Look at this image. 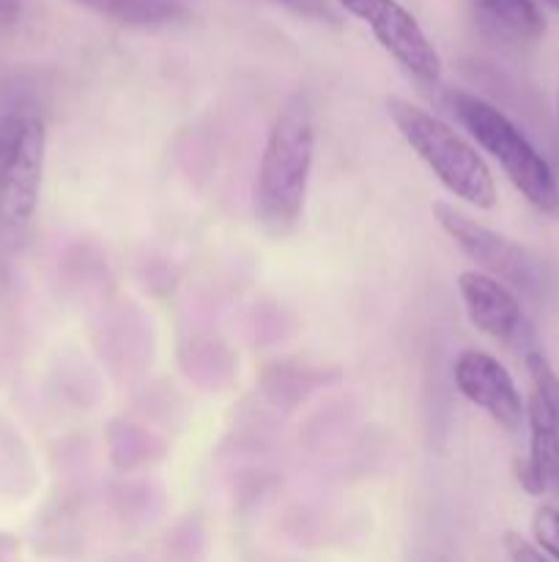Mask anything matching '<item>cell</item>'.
<instances>
[{
    "mask_svg": "<svg viewBox=\"0 0 559 562\" xmlns=\"http://www.w3.org/2000/svg\"><path fill=\"white\" fill-rule=\"evenodd\" d=\"M504 549H507L510 562H548L546 554L518 532H504Z\"/></svg>",
    "mask_w": 559,
    "mask_h": 562,
    "instance_id": "cell-14",
    "label": "cell"
},
{
    "mask_svg": "<svg viewBox=\"0 0 559 562\" xmlns=\"http://www.w3.org/2000/svg\"><path fill=\"white\" fill-rule=\"evenodd\" d=\"M47 130L44 121L25 113L0 176V263H11L27 245L42 192Z\"/></svg>",
    "mask_w": 559,
    "mask_h": 562,
    "instance_id": "cell-4",
    "label": "cell"
},
{
    "mask_svg": "<svg viewBox=\"0 0 559 562\" xmlns=\"http://www.w3.org/2000/svg\"><path fill=\"white\" fill-rule=\"evenodd\" d=\"M458 294L464 300L466 316L488 338L507 340L521 327V305L502 280L469 269L458 274Z\"/></svg>",
    "mask_w": 559,
    "mask_h": 562,
    "instance_id": "cell-8",
    "label": "cell"
},
{
    "mask_svg": "<svg viewBox=\"0 0 559 562\" xmlns=\"http://www.w3.org/2000/svg\"><path fill=\"white\" fill-rule=\"evenodd\" d=\"M316 157V124L307 99L290 97L274 115L255 181V217L272 236L296 228Z\"/></svg>",
    "mask_w": 559,
    "mask_h": 562,
    "instance_id": "cell-1",
    "label": "cell"
},
{
    "mask_svg": "<svg viewBox=\"0 0 559 562\" xmlns=\"http://www.w3.org/2000/svg\"><path fill=\"white\" fill-rule=\"evenodd\" d=\"M16 11H20V3H16V0H0V22L16 16Z\"/></svg>",
    "mask_w": 559,
    "mask_h": 562,
    "instance_id": "cell-15",
    "label": "cell"
},
{
    "mask_svg": "<svg viewBox=\"0 0 559 562\" xmlns=\"http://www.w3.org/2000/svg\"><path fill=\"white\" fill-rule=\"evenodd\" d=\"M557 110H559V102H557Z\"/></svg>",
    "mask_w": 559,
    "mask_h": 562,
    "instance_id": "cell-17",
    "label": "cell"
},
{
    "mask_svg": "<svg viewBox=\"0 0 559 562\" xmlns=\"http://www.w3.org/2000/svg\"><path fill=\"white\" fill-rule=\"evenodd\" d=\"M546 3H548V5H554V9L559 11V0H546Z\"/></svg>",
    "mask_w": 559,
    "mask_h": 562,
    "instance_id": "cell-16",
    "label": "cell"
},
{
    "mask_svg": "<svg viewBox=\"0 0 559 562\" xmlns=\"http://www.w3.org/2000/svg\"><path fill=\"white\" fill-rule=\"evenodd\" d=\"M477 16L507 42L532 44L546 33V16L535 0H471Z\"/></svg>",
    "mask_w": 559,
    "mask_h": 562,
    "instance_id": "cell-10",
    "label": "cell"
},
{
    "mask_svg": "<svg viewBox=\"0 0 559 562\" xmlns=\"http://www.w3.org/2000/svg\"><path fill=\"white\" fill-rule=\"evenodd\" d=\"M532 536H535V543L543 554L559 562V508L540 505L532 516Z\"/></svg>",
    "mask_w": 559,
    "mask_h": 562,
    "instance_id": "cell-12",
    "label": "cell"
},
{
    "mask_svg": "<svg viewBox=\"0 0 559 562\" xmlns=\"http://www.w3.org/2000/svg\"><path fill=\"white\" fill-rule=\"evenodd\" d=\"M77 3L88 5L96 14L110 16L115 22H124V25H164V22H173L184 14L175 0H77Z\"/></svg>",
    "mask_w": 559,
    "mask_h": 562,
    "instance_id": "cell-11",
    "label": "cell"
},
{
    "mask_svg": "<svg viewBox=\"0 0 559 562\" xmlns=\"http://www.w3.org/2000/svg\"><path fill=\"white\" fill-rule=\"evenodd\" d=\"M431 212L433 220L442 225L444 234L458 245V250L466 258H471L480 267V272L515 285V289L526 291L529 296L540 294L546 289V269H543L540 258L526 250L524 245L475 223V220L466 217L464 212H458V209L444 201L433 203Z\"/></svg>",
    "mask_w": 559,
    "mask_h": 562,
    "instance_id": "cell-5",
    "label": "cell"
},
{
    "mask_svg": "<svg viewBox=\"0 0 559 562\" xmlns=\"http://www.w3.org/2000/svg\"><path fill=\"white\" fill-rule=\"evenodd\" d=\"M351 16L365 22L376 42L403 66L409 75L422 82H438L442 58L420 22L398 0H340Z\"/></svg>",
    "mask_w": 559,
    "mask_h": 562,
    "instance_id": "cell-6",
    "label": "cell"
},
{
    "mask_svg": "<svg viewBox=\"0 0 559 562\" xmlns=\"http://www.w3.org/2000/svg\"><path fill=\"white\" fill-rule=\"evenodd\" d=\"M387 110L395 130L409 143L411 151L431 168V173L442 181L444 190L475 209L497 206V184H493L486 159L447 121L398 97L389 99Z\"/></svg>",
    "mask_w": 559,
    "mask_h": 562,
    "instance_id": "cell-2",
    "label": "cell"
},
{
    "mask_svg": "<svg viewBox=\"0 0 559 562\" xmlns=\"http://www.w3.org/2000/svg\"><path fill=\"white\" fill-rule=\"evenodd\" d=\"M526 371H529L532 387L540 395H546L554 409L559 412V376L551 371V366H548V360L540 351H529L526 355Z\"/></svg>",
    "mask_w": 559,
    "mask_h": 562,
    "instance_id": "cell-13",
    "label": "cell"
},
{
    "mask_svg": "<svg viewBox=\"0 0 559 562\" xmlns=\"http://www.w3.org/2000/svg\"><path fill=\"white\" fill-rule=\"evenodd\" d=\"M449 108L455 119L469 130V135L491 154L510 179V184L524 195L526 203L548 217H559V184L551 165L526 140L524 132L499 108L466 91H449Z\"/></svg>",
    "mask_w": 559,
    "mask_h": 562,
    "instance_id": "cell-3",
    "label": "cell"
},
{
    "mask_svg": "<svg viewBox=\"0 0 559 562\" xmlns=\"http://www.w3.org/2000/svg\"><path fill=\"white\" fill-rule=\"evenodd\" d=\"M455 387L469 404L486 412L493 423L515 431L524 420V401L507 368L480 349L460 351L453 366Z\"/></svg>",
    "mask_w": 559,
    "mask_h": 562,
    "instance_id": "cell-7",
    "label": "cell"
},
{
    "mask_svg": "<svg viewBox=\"0 0 559 562\" xmlns=\"http://www.w3.org/2000/svg\"><path fill=\"white\" fill-rule=\"evenodd\" d=\"M526 420H529V459L526 464L535 470L543 492H559V412L551 401L532 390L526 404Z\"/></svg>",
    "mask_w": 559,
    "mask_h": 562,
    "instance_id": "cell-9",
    "label": "cell"
}]
</instances>
